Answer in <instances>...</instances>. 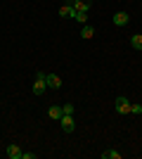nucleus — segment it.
Here are the masks:
<instances>
[{
  "label": "nucleus",
  "mask_w": 142,
  "mask_h": 159,
  "mask_svg": "<svg viewBox=\"0 0 142 159\" xmlns=\"http://www.w3.org/2000/svg\"><path fill=\"white\" fill-rule=\"evenodd\" d=\"M47 114H50V119H54V121H59L62 116H64V112H62V107H50V109H47Z\"/></svg>",
  "instance_id": "obj_9"
},
{
  "label": "nucleus",
  "mask_w": 142,
  "mask_h": 159,
  "mask_svg": "<svg viewBox=\"0 0 142 159\" xmlns=\"http://www.w3.org/2000/svg\"><path fill=\"white\" fill-rule=\"evenodd\" d=\"M21 159H36L33 152H21Z\"/></svg>",
  "instance_id": "obj_16"
},
{
  "label": "nucleus",
  "mask_w": 142,
  "mask_h": 159,
  "mask_svg": "<svg viewBox=\"0 0 142 159\" xmlns=\"http://www.w3.org/2000/svg\"><path fill=\"white\" fill-rule=\"evenodd\" d=\"M111 21H114L116 26H126L130 21V17H128V12H116L114 17H111Z\"/></svg>",
  "instance_id": "obj_4"
},
{
  "label": "nucleus",
  "mask_w": 142,
  "mask_h": 159,
  "mask_svg": "<svg viewBox=\"0 0 142 159\" xmlns=\"http://www.w3.org/2000/svg\"><path fill=\"white\" fill-rule=\"evenodd\" d=\"M130 114H142V105H130Z\"/></svg>",
  "instance_id": "obj_15"
},
{
  "label": "nucleus",
  "mask_w": 142,
  "mask_h": 159,
  "mask_svg": "<svg viewBox=\"0 0 142 159\" xmlns=\"http://www.w3.org/2000/svg\"><path fill=\"white\" fill-rule=\"evenodd\" d=\"M93 36H95V29L88 26V24H83V29H81V38H93Z\"/></svg>",
  "instance_id": "obj_10"
},
{
  "label": "nucleus",
  "mask_w": 142,
  "mask_h": 159,
  "mask_svg": "<svg viewBox=\"0 0 142 159\" xmlns=\"http://www.w3.org/2000/svg\"><path fill=\"white\" fill-rule=\"evenodd\" d=\"M45 81H47V88H62V79L57 76V74H45Z\"/></svg>",
  "instance_id": "obj_5"
},
{
  "label": "nucleus",
  "mask_w": 142,
  "mask_h": 159,
  "mask_svg": "<svg viewBox=\"0 0 142 159\" xmlns=\"http://www.w3.org/2000/svg\"><path fill=\"white\" fill-rule=\"evenodd\" d=\"M76 21L85 24V21H88V12H76Z\"/></svg>",
  "instance_id": "obj_14"
},
{
  "label": "nucleus",
  "mask_w": 142,
  "mask_h": 159,
  "mask_svg": "<svg viewBox=\"0 0 142 159\" xmlns=\"http://www.w3.org/2000/svg\"><path fill=\"white\" fill-rule=\"evenodd\" d=\"M59 126L64 133H74L76 131V121H74V114H64L59 119Z\"/></svg>",
  "instance_id": "obj_2"
},
{
  "label": "nucleus",
  "mask_w": 142,
  "mask_h": 159,
  "mask_svg": "<svg viewBox=\"0 0 142 159\" xmlns=\"http://www.w3.org/2000/svg\"><path fill=\"white\" fill-rule=\"evenodd\" d=\"M59 17H71V19H76L74 5H62V7H59Z\"/></svg>",
  "instance_id": "obj_8"
},
{
  "label": "nucleus",
  "mask_w": 142,
  "mask_h": 159,
  "mask_svg": "<svg viewBox=\"0 0 142 159\" xmlns=\"http://www.w3.org/2000/svg\"><path fill=\"white\" fill-rule=\"evenodd\" d=\"M45 90H47L45 74H43V71H38V74H36V79H33V93H36V95H43Z\"/></svg>",
  "instance_id": "obj_1"
},
{
  "label": "nucleus",
  "mask_w": 142,
  "mask_h": 159,
  "mask_svg": "<svg viewBox=\"0 0 142 159\" xmlns=\"http://www.w3.org/2000/svg\"><path fill=\"white\" fill-rule=\"evenodd\" d=\"M114 107H116V112L118 114H130V102L126 95H118V98L114 100Z\"/></svg>",
  "instance_id": "obj_3"
},
{
  "label": "nucleus",
  "mask_w": 142,
  "mask_h": 159,
  "mask_svg": "<svg viewBox=\"0 0 142 159\" xmlns=\"http://www.w3.org/2000/svg\"><path fill=\"white\" fill-rule=\"evenodd\" d=\"M62 112L64 114H74V105H71V102H64V105H62Z\"/></svg>",
  "instance_id": "obj_13"
},
{
  "label": "nucleus",
  "mask_w": 142,
  "mask_h": 159,
  "mask_svg": "<svg viewBox=\"0 0 142 159\" xmlns=\"http://www.w3.org/2000/svg\"><path fill=\"white\" fill-rule=\"evenodd\" d=\"M130 45H133V50H142V36L140 33H135V36L130 38Z\"/></svg>",
  "instance_id": "obj_11"
},
{
  "label": "nucleus",
  "mask_w": 142,
  "mask_h": 159,
  "mask_svg": "<svg viewBox=\"0 0 142 159\" xmlns=\"http://www.w3.org/2000/svg\"><path fill=\"white\" fill-rule=\"evenodd\" d=\"M123 154L116 152V150H107V152H102V159H121Z\"/></svg>",
  "instance_id": "obj_12"
},
{
  "label": "nucleus",
  "mask_w": 142,
  "mask_h": 159,
  "mask_svg": "<svg viewBox=\"0 0 142 159\" xmlns=\"http://www.w3.org/2000/svg\"><path fill=\"white\" fill-rule=\"evenodd\" d=\"M71 5H74V10H76V12H88V10H90V5H93V0H74Z\"/></svg>",
  "instance_id": "obj_6"
},
{
  "label": "nucleus",
  "mask_w": 142,
  "mask_h": 159,
  "mask_svg": "<svg viewBox=\"0 0 142 159\" xmlns=\"http://www.w3.org/2000/svg\"><path fill=\"white\" fill-rule=\"evenodd\" d=\"M5 154H7L10 159H21V150H19V145H7Z\"/></svg>",
  "instance_id": "obj_7"
}]
</instances>
